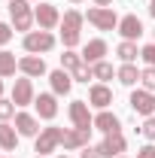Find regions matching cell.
I'll return each mask as SVG.
<instances>
[{
  "label": "cell",
  "instance_id": "obj_1",
  "mask_svg": "<svg viewBox=\"0 0 155 158\" xmlns=\"http://www.w3.org/2000/svg\"><path fill=\"white\" fill-rule=\"evenodd\" d=\"M82 24H85V15L79 12V9H67L64 15H61V40H64V46L67 49H73L79 46V40H82Z\"/></svg>",
  "mask_w": 155,
  "mask_h": 158
},
{
  "label": "cell",
  "instance_id": "obj_2",
  "mask_svg": "<svg viewBox=\"0 0 155 158\" xmlns=\"http://www.w3.org/2000/svg\"><path fill=\"white\" fill-rule=\"evenodd\" d=\"M9 19H12V31L31 34V27L37 24L34 19V6L31 0H9Z\"/></svg>",
  "mask_w": 155,
  "mask_h": 158
},
{
  "label": "cell",
  "instance_id": "obj_3",
  "mask_svg": "<svg viewBox=\"0 0 155 158\" xmlns=\"http://www.w3.org/2000/svg\"><path fill=\"white\" fill-rule=\"evenodd\" d=\"M21 46L27 55H46L55 49V34L52 31H31V34H24Z\"/></svg>",
  "mask_w": 155,
  "mask_h": 158
},
{
  "label": "cell",
  "instance_id": "obj_4",
  "mask_svg": "<svg viewBox=\"0 0 155 158\" xmlns=\"http://www.w3.org/2000/svg\"><path fill=\"white\" fill-rule=\"evenodd\" d=\"M70 122H73V128L79 131H85V134H91L94 131V116H91V110H88V100H70Z\"/></svg>",
  "mask_w": 155,
  "mask_h": 158
},
{
  "label": "cell",
  "instance_id": "obj_5",
  "mask_svg": "<svg viewBox=\"0 0 155 158\" xmlns=\"http://www.w3.org/2000/svg\"><path fill=\"white\" fill-rule=\"evenodd\" d=\"M88 24H94L97 31H116L119 27V15L113 12V6H91L85 12Z\"/></svg>",
  "mask_w": 155,
  "mask_h": 158
},
{
  "label": "cell",
  "instance_id": "obj_6",
  "mask_svg": "<svg viewBox=\"0 0 155 158\" xmlns=\"http://www.w3.org/2000/svg\"><path fill=\"white\" fill-rule=\"evenodd\" d=\"M61 137H64V128H43L37 134V140H34V152L37 155H49V152H55L61 146Z\"/></svg>",
  "mask_w": 155,
  "mask_h": 158
},
{
  "label": "cell",
  "instance_id": "obj_7",
  "mask_svg": "<svg viewBox=\"0 0 155 158\" xmlns=\"http://www.w3.org/2000/svg\"><path fill=\"white\" fill-rule=\"evenodd\" d=\"M125 149H128V140H125V134H122V131H116V134H103V140L97 143L100 158H119Z\"/></svg>",
  "mask_w": 155,
  "mask_h": 158
},
{
  "label": "cell",
  "instance_id": "obj_8",
  "mask_svg": "<svg viewBox=\"0 0 155 158\" xmlns=\"http://www.w3.org/2000/svg\"><path fill=\"white\" fill-rule=\"evenodd\" d=\"M34 19H37L40 31H55L61 24V12L55 3H40V6H34Z\"/></svg>",
  "mask_w": 155,
  "mask_h": 158
},
{
  "label": "cell",
  "instance_id": "obj_9",
  "mask_svg": "<svg viewBox=\"0 0 155 158\" xmlns=\"http://www.w3.org/2000/svg\"><path fill=\"white\" fill-rule=\"evenodd\" d=\"M128 103H131V110H134L137 116H146V118L155 116V94L146 91V88H134Z\"/></svg>",
  "mask_w": 155,
  "mask_h": 158
},
{
  "label": "cell",
  "instance_id": "obj_10",
  "mask_svg": "<svg viewBox=\"0 0 155 158\" xmlns=\"http://www.w3.org/2000/svg\"><path fill=\"white\" fill-rule=\"evenodd\" d=\"M34 100H37V91H34L31 76L15 79V85H12V103H15V106H27V103H34Z\"/></svg>",
  "mask_w": 155,
  "mask_h": 158
},
{
  "label": "cell",
  "instance_id": "obj_11",
  "mask_svg": "<svg viewBox=\"0 0 155 158\" xmlns=\"http://www.w3.org/2000/svg\"><path fill=\"white\" fill-rule=\"evenodd\" d=\"M34 106H37V116L40 118L52 122V118L58 116V94H55V91H43V94H37Z\"/></svg>",
  "mask_w": 155,
  "mask_h": 158
},
{
  "label": "cell",
  "instance_id": "obj_12",
  "mask_svg": "<svg viewBox=\"0 0 155 158\" xmlns=\"http://www.w3.org/2000/svg\"><path fill=\"white\" fill-rule=\"evenodd\" d=\"M119 34H122V40H131V43H137L140 40V34H143V21H140V15H134V12H128V15H122L119 19Z\"/></svg>",
  "mask_w": 155,
  "mask_h": 158
},
{
  "label": "cell",
  "instance_id": "obj_13",
  "mask_svg": "<svg viewBox=\"0 0 155 158\" xmlns=\"http://www.w3.org/2000/svg\"><path fill=\"white\" fill-rule=\"evenodd\" d=\"M19 70L21 76H49V70H46V61H43V55H24V58H19Z\"/></svg>",
  "mask_w": 155,
  "mask_h": 158
},
{
  "label": "cell",
  "instance_id": "obj_14",
  "mask_svg": "<svg viewBox=\"0 0 155 158\" xmlns=\"http://www.w3.org/2000/svg\"><path fill=\"white\" fill-rule=\"evenodd\" d=\"M110 103H113V88L103 85V82H94V85L88 88V106H94V110H107Z\"/></svg>",
  "mask_w": 155,
  "mask_h": 158
},
{
  "label": "cell",
  "instance_id": "obj_15",
  "mask_svg": "<svg viewBox=\"0 0 155 158\" xmlns=\"http://www.w3.org/2000/svg\"><path fill=\"white\" fill-rule=\"evenodd\" d=\"M94 131H100V134H116V131H122V118L116 113H110V110H100L94 116Z\"/></svg>",
  "mask_w": 155,
  "mask_h": 158
},
{
  "label": "cell",
  "instance_id": "obj_16",
  "mask_svg": "<svg viewBox=\"0 0 155 158\" xmlns=\"http://www.w3.org/2000/svg\"><path fill=\"white\" fill-rule=\"evenodd\" d=\"M49 82H52V91H55L58 98H64V94H70V88H73V73H67L64 67H58V70L49 73Z\"/></svg>",
  "mask_w": 155,
  "mask_h": 158
},
{
  "label": "cell",
  "instance_id": "obj_17",
  "mask_svg": "<svg viewBox=\"0 0 155 158\" xmlns=\"http://www.w3.org/2000/svg\"><path fill=\"white\" fill-rule=\"evenodd\" d=\"M61 146H64L67 152H73V149H85V146H88V134H85V131H79V128H64Z\"/></svg>",
  "mask_w": 155,
  "mask_h": 158
},
{
  "label": "cell",
  "instance_id": "obj_18",
  "mask_svg": "<svg viewBox=\"0 0 155 158\" xmlns=\"http://www.w3.org/2000/svg\"><path fill=\"white\" fill-rule=\"evenodd\" d=\"M15 131L21 137H37L40 134V118L31 113H15Z\"/></svg>",
  "mask_w": 155,
  "mask_h": 158
},
{
  "label": "cell",
  "instance_id": "obj_19",
  "mask_svg": "<svg viewBox=\"0 0 155 158\" xmlns=\"http://www.w3.org/2000/svg\"><path fill=\"white\" fill-rule=\"evenodd\" d=\"M103 55H107V40H88L85 49H82L85 64H97V61H103Z\"/></svg>",
  "mask_w": 155,
  "mask_h": 158
},
{
  "label": "cell",
  "instance_id": "obj_20",
  "mask_svg": "<svg viewBox=\"0 0 155 158\" xmlns=\"http://www.w3.org/2000/svg\"><path fill=\"white\" fill-rule=\"evenodd\" d=\"M19 137L21 134L9 122H0V149H3V152H15V149H19Z\"/></svg>",
  "mask_w": 155,
  "mask_h": 158
},
{
  "label": "cell",
  "instance_id": "obj_21",
  "mask_svg": "<svg viewBox=\"0 0 155 158\" xmlns=\"http://www.w3.org/2000/svg\"><path fill=\"white\" fill-rule=\"evenodd\" d=\"M116 55L122 64H134L137 58H140V49H137V43H131V40H122L116 46Z\"/></svg>",
  "mask_w": 155,
  "mask_h": 158
},
{
  "label": "cell",
  "instance_id": "obj_22",
  "mask_svg": "<svg viewBox=\"0 0 155 158\" xmlns=\"http://www.w3.org/2000/svg\"><path fill=\"white\" fill-rule=\"evenodd\" d=\"M116 79L122 85H128V88H134L137 82H140V70H137V64H122L116 70Z\"/></svg>",
  "mask_w": 155,
  "mask_h": 158
},
{
  "label": "cell",
  "instance_id": "obj_23",
  "mask_svg": "<svg viewBox=\"0 0 155 158\" xmlns=\"http://www.w3.org/2000/svg\"><path fill=\"white\" fill-rule=\"evenodd\" d=\"M15 70H19V61L12 52H0V79L6 76H15Z\"/></svg>",
  "mask_w": 155,
  "mask_h": 158
},
{
  "label": "cell",
  "instance_id": "obj_24",
  "mask_svg": "<svg viewBox=\"0 0 155 158\" xmlns=\"http://www.w3.org/2000/svg\"><path fill=\"white\" fill-rule=\"evenodd\" d=\"M79 64H85V61H82V55H76L73 49H64V55H61V67H64L67 73H73Z\"/></svg>",
  "mask_w": 155,
  "mask_h": 158
},
{
  "label": "cell",
  "instance_id": "obj_25",
  "mask_svg": "<svg viewBox=\"0 0 155 158\" xmlns=\"http://www.w3.org/2000/svg\"><path fill=\"white\" fill-rule=\"evenodd\" d=\"M91 73H94V79H100V82H107V79L116 76V70H113L110 61H97V64H91Z\"/></svg>",
  "mask_w": 155,
  "mask_h": 158
},
{
  "label": "cell",
  "instance_id": "obj_26",
  "mask_svg": "<svg viewBox=\"0 0 155 158\" xmlns=\"http://www.w3.org/2000/svg\"><path fill=\"white\" fill-rule=\"evenodd\" d=\"M140 82H143L146 91L155 94V67H143V70H140Z\"/></svg>",
  "mask_w": 155,
  "mask_h": 158
},
{
  "label": "cell",
  "instance_id": "obj_27",
  "mask_svg": "<svg viewBox=\"0 0 155 158\" xmlns=\"http://www.w3.org/2000/svg\"><path fill=\"white\" fill-rule=\"evenodd\" d=\"M15 116V103H12V98H0V122H9V118Z\"/></svg>",
  "mask_w": 155,
  "mask_h": 158
},
{
  "label": "cell",
  "instance_id": "obj_28",
  "mask_svg": "<svg viewBox=\"0 0 155 158\" xmlns=\"http://www.w3.org/2000/svg\"><path fill=\"white\" fill-rule=\"evenodd\" d=\"M88 79H94V73H91V64H79L76 70H73V82H88Z\"/></svg>",
  "mask_w": 155,
  "mask_h": 158
},
{
  "label": "cell",
  "instance_id": "obj_29",
  "mask_svg": "<svg viewBox=\"0 0 155 158\" xmlns=\"http://www.w3.org/2000/svg\"><path fill=\"white\" fill-rule=\"evenodd\" d=\"M140 58L146 67H155V43H146L143 49H140Z\"/></svg>",
  "mask_w": 155,
  "mask_h": 158
},
{
  "label": "cell",
  "instance_id": "obj_30",
  "mask_svg": "<svg viewBox=\"0 0 155 158\" xmlns=\"http://www.w3.org/2000/svg\"><path fill=\"white\" fill-rule=\"evenodd\" d=\"M140 134L149 140V143H155V116H149L146 122H143V128H140Z\"/></svg>",
  "mask_w": 155,
  "mask_h": 158
},
{
  "label": "cell",
  "instance_id": "obj_31",
  "mask_svg": "<svg viewBox=\"0 0 155 158\" xmlns=\"http://www.w3.org/2000/svg\"><path fill=\"white\" fill-rule=\"evenodd\" d=\"M9 40H12V24H3L0 21V46H6Z\"/></svg>",
  "mask_w": 155,
  "mask_h": 158
},
{
  "label": "cell",
  "instance_id": "obj_32",
  "mask_svg": "<svg viewBox=\"0 0 155 158\" xmlns=\"http://www.w3.org/2000/svg\"><path fill=\"white\" fill-rule=\"evenodd\" d=\"M137 158H155V143H146L137 149Z\"/></svg>",
  "mask_w": 155,
  "mask_h": 158
},
{
  "label": "cell",
  "instance_id": "obj_33",
  "mask_svg": "<svg viewBox=\"0 0 155 158\" xmlns=\"http://www.w3.org/2000/svg\"><path fill=\"white\" fill-rule=\"evenodd\" d=\"M82 158H100L97 146H85V149H82Z\"/></svg>",
  "mask_w": 155,
  "mask_h": 158
},
{
  "label": "cell",
  "instance_id": "obj_34",
  "mask_svg": "<svg viewBox=\"0 0 155 158\" xmlns=\"http://www.w3.org/2000/svg\"><path fill=\"white\" fill-rule=\"evenodd\" d=\"M113 0H94V6H110Z\"/></svg>",
  "mask_w": 155,
  "mask_h": 158
},
{
  "label": "cell",
  "instance_id": "obj_35",
  "mask_svg": "<svg viewBox=\"0 0 155 158\" xmlns=\"http://www.w3.org/2000/svg\"><path fill=\"white\" fill-rule=\"evenodd\" d=\"M149 15L155 19V0H149Z\"/></svg>",
  "mask_w": 155,
  "mask_h": 158
},
{
  "label": "cell",
  "instance_id": "obj_36",
  "mask_svg": "<svg viewBox=\"0 0 155 158\" xmlns=\"http://www.w3.org/2000/svg\"><path fill=\"white\" fill-rule=\"evenodd\" d=\"M70 3H73V6H79V3H85V0H70Z\"/></svg>",
  "mask_w": 155,
  "mask_h": 158
},
{
  "label": "cell",
  "instance_id": "obj_37",
  "mask_svg": "<svg viewBox=\"0 0 155 158\" xmlns=\"http://www.w3.org/2000/svg\"><path fill=\"white\" fill-rule=\"evenodd\" d=\"M0 98H3V79H0Z\"/></svg>",
  "mask_w": 155,
  "mask_h": 158
},
{
  "label": "cell",
  "instance_id": "obj_38",
  "mask_svg": "<svg viewBox=\"0 0 155 158\" xmlns=\"http://www.w3.org/2000/svg\"><path fill=\"white\" fill-rule=\"evenodd\" d=\"M31 3H43V0H31Z\"/></svg>",
  "mask_w": 155,
  "mask_h": 158
},
{
  "label": "cell",
  "instance_id": "obj_39",
  "mask_svg": "<svg viewBox=\"0 0 155 158\" xmlns=\"http://www.w3.org/2000/svg\"><path fill=\"white\" fill-rule=\"evenodd\" d=\"M34 158H46V155H34Z\"/></svg>",
  "mask_w": 155,
  "mask_h": 158
},
{
  "label": "cell",
  "instance_id": "obj_40",
  "mask_svg": "<svg viewBox=\"0 0 155 158\" xmlns=\"http://www.w3.org/2000/svg\"><path fill=\"white\" fill-rule=\"evenodd\" d=\"M58 158H70V155H58Z\"/></svg>",
  "mask_w": 155,
  "mask_h": 158
},
{
  "label": "cell",
  "instance_id": "obj_41",
  "mask_svg": "<svg viewBox=\"0 0 155 158\" xmlns=\"http://www.w3.org/2000/svg\"><path fill=\"white\" fill-rule=\"evenodd\" d=\"M152 37H155V27H152Z\"/></svg>",
  "mask_w": 155,
  "mask_h": 158
},
{
  "label": "cell",
  "instance_id": "obj_42",
  "mask_svg": "<svg viewBox=\"0 0 155 158\" xmlns=\"http://www.w3.org/2000/svg\"><path fill=\"white\" fill-rule=\"evenodd\" d=\"M119 158H125V155H119Z\"/></svg>",
  "mask_w": 155,
  "mask_h": 158
}]
</instances>
